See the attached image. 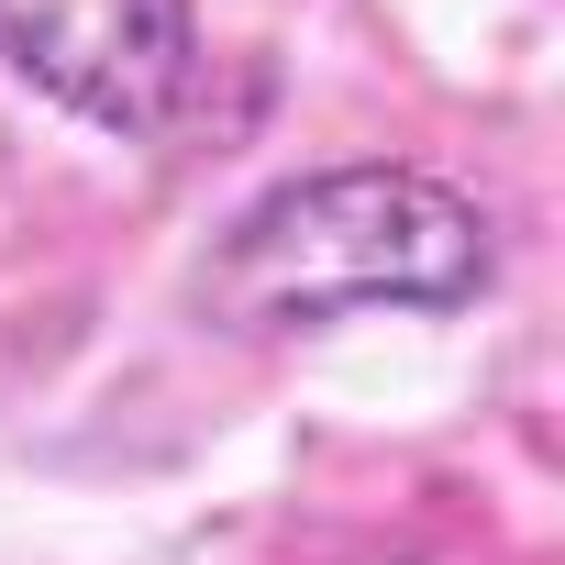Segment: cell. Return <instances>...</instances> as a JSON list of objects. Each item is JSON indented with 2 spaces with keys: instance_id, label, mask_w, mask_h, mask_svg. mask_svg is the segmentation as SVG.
I'll use <instances>...</instances> for the list:
<instances>
[{
  "instance_id": "obj_1",
  "label": "cell",
  "mask_w": 565,
  "mask_h": 565,
  "mask_svg": "<svg viewBox=\"0 0 565 565\" xmlns=\"http://www.w3.org/2000/svg\"><path fill=\"white\" fill-rule=\"evenodd\" d=\"M499 277L488 211L433 167H311L255 189L200 255V322L266 344L355 311H466Z\"/></svg>"
},
{
  "instance_id": "obj_2",
  "label": "cell",
  "mask_w": 565,
  "mask_h": 565,
  "mask_svg": "<svg viewBox=\"0 0 565 565\" xmlns=\"http://www.w3.org/2000/svg\"><path fill=\"white\" fill-rule=\"evenodd\" d=\"M0 67L89 134L145 145L200 89V12L189 0H0Z\"/></svg>"
}]
</instances>
